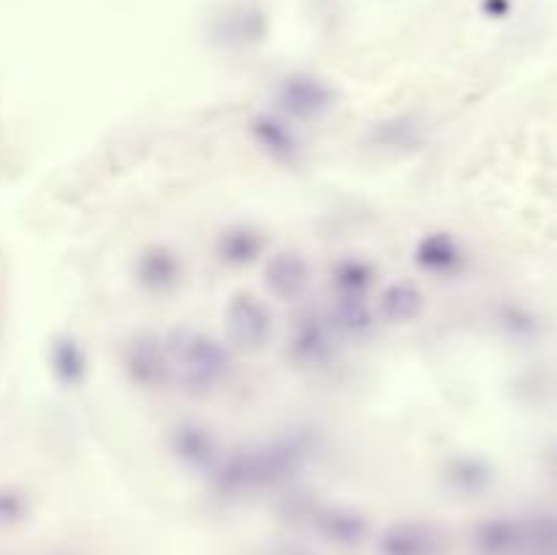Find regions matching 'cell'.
<instances>
[{"label": "cell", "mask_w": 557, "mask_h": 555, "mask_svg": "<svg viewBox=\"0 0 557 555\" xmlns=\"http://www.w3.org/2000/svg\"><path fill=\"white\" fill-rule=\"evenodd\" d=\"M370 283H373L370 264L348 259V262H340L335 267V289L337 297H343V300H362V294H367Z\"/></svg>", "instance_id": "18"}, {"label": "cell", "mask_w": 557, "mask_h": 555, "mask_svg": "<svg viewBox=\"0 0 557 555\" xmlns=\"http://www.w3.org/2000/svg\"><path fill=\"white\" fill-rule=\"evenodd\" d=\"M226 332H229V341L240 351H261L272 335L269 308L250 294L231 297L229 308H226Z\"/></svg>", "instance_id": "3"}, {"label": "cell", "mask_w": 557, "mask_h": 555, "mask_svg": "<svg viewBox=\"0 0 557 555\" xmlns=\"http://www.w3.org/2000/svg\"><path fill=\"white\" fill-rule=\"evenodd\" d=\"M169 444H172L174 458L180 460L183 466L191 468V471L212 474L215 468L221 466V444L202 425H180V428H174Z\"/></svg>", "instance_id": "8"}, {"label": "cell", "mask_w": 557, "mask_h": 555, "mask_svg": "<svg viewBox=\"0 0 557 555\" xmlns=\"http://www.w3.org/2000/svg\"><path fill=\"white\" fill-rule=\"evenodd\" d=\"M337 327L348 335H365L370 327H373V319L370 313L365 311L362 300H343L337 297V313H335Z\"/></svg>", "instance_id": "19"}, {"label": "cell", "mask_w": 557, "mask_h": 555, "mask_svg": "<svg viewBox=\"0 0 557 555\" xmlns=\"http://www.w3.org/2000/svg\"><path fill=\"white\" fill-rule=\"evenodd\" d=\"M310 528L329 545L337 547H359L370 534V523L362 512L340 504H313L302 512Z\"/></svg>", "instance_id": "4"}, {"label": "cell", "mask_w": 557, "mask_h": 555, "mask_svg": "<svg viewBox=\"0 0 557 555\" xmlns=\"http://www.w3.org/2000/svg\"><path fill=\"white\" fill-rule=\"evenodd\" d=\"M454 485L468 490V493H479L484 487L490 485V471L481 466V463H465V466L454 474Z\"/></svg>", "instance_id": "22"}, {"label": "cell", "mask_w": 557, "mask_h": 555, "mask_svg": "<svg viewBox=\"0 0 557 555\" xmlns=\"http://www.w3.org/2000/svg\"><path fill=\"white\" fill-rule=\"evenodd\" d=\"M261 251H264V234L248 226H234L218 240V254L226 264H250L253 259H259Z\"/></svg>", "instance_id": "15"}, {"label": "cell", "mask_w": 557, "mask_h": 555, "mask_svg": "<svg viewBox=\"0 0 557 555\" xmlns=\"http://www.w3.org/2000/svg\"><path fill=\"white\" fill-rule=\"evenodd\" d=\"M424 311V294L416 283L397 281L378 300V316L389 324H411Z\"/></svg>", "instance_id": "11"}, {"label": "cell", "mask_w": 557, "mask_h": 555, "mask_svg": "<svg viewBox=\"0 0 557 555\" xmlns=\"http://www.w3.org/2000/svg\"><path fill=\"white\" fill-rule=\"evenodd\" d=\"M250 131H253L256 142H259L275 161L291 164V161L299 156V145L297 139H294V131L275 115L253 117V120H250Z\"/></svg>", "instance_id": "12"}, {"label": "cell", "mask_w": 557, "mask_h": 555, "mask_svg": "<svg viewBox=\"0 0 557 555\" xmlns=\"http://www.w3.org/2000/svg\"><path fill=\"white\" fill-rule=\"evenodd\" d=\"M221 30L237 39H256L261 33V14L256 9H231L221 17Z\"/></svg>", "instance_id": "20"}, {"label": "cell", "mask_w": 557, "mask_h": 555, "mask_svg": "<svg viewBox=\"0 0 557 555\" xmlns=\"http://www.w3.org/2000/svg\"><path fill=\"white\" fill-rule=\"evenodd\" d=\"M164 346L169 354L172 379L180 381L185 390L210 392L221 387L229 376V351L207 332L180 327L166 335Z\"/></svg>", "instance_id": "2"}, {"label": "cell", "mask_w": 557, "mask_h": 555, "mask_svg": "<svg viewBox=\"0 0 557 555\" xmlns=\"http://www.w3.org/2000/svg\"><path fill=\"white\" fill-rule=\"evenodd\" d=\"M441 528L424 520H400L378 539V555H443Z\"/></svg>", "instance_id": "7"}, {"label": "cell", "mask_w": 557, "mask_h": 555, "mask_svg": "<svg viewBox=\"0 0 557 555\" xmlns=\"http://www.w3.org/2000/svg\"><path fill=\"white\" fill-rule=\"evenodd\" d=\"M465 262H468V256L452 234H427L416 248V264L427 273L441 275V278L460 275L465 270Z\"/></svg>", "instance_id": "10"}, {"label": "cell", "mask_w": 557, "mask_h": 555, "mask_svg": "<svg viewBox=\"0 0 557 555\" xmlns=\"http://www.w3.org/2000/svg\"><path fill=\"white\" fill-rule=\"evenodd\" d=\"M267 555H316V553H310L308 547H297V545H278V547H272Z\"/></svg>", "instance_id": "24"}, {"label": "cell", "mask_w": 557, "mask_h": 555, "mask_svg": "<svg viewBox=\"0 0 557 555\" xmlns=\"http://www.w3.org/2000/svg\"><path fill=\"white\" fill-rule=\"evenodd\" d=\"M514 555H557V515L519 517Z\"/></svg>", "instance_id": "13"}, {"label": "cell", "mask_w": 557, "mask_h": 555, "mask_svg": "<svg viewBox=\"0 0 557 555\" xmlns=\"http://www.w3.org/2000/svg\"><path fill=\"white\" fill-rule=\"evenodd\" d=\"M28 515V501L17 490L0 487V526H11L20 523L22 517Z\"/></svg>", "instance_id": "21"}, {"label": "cell", "mask_w": 557, "mask_h": 555, "mask_svg": "<svg viewBox=\"0 0 557 555\" xmlns=\"http://www.w3.org/2000/svg\"><path fill=\"white\" fill-rule=\"evenodd\" d=\"M278 104L286 115L299 117V120H313V117H321L332 109L335 90L313 74H294V77L280 82Z\"/></svg>", "instance_id": "5"}, {"label": "cell", "mask_w": 557, "mask_h": 555, "mask_svg": "<svg viewBox=\"0 0 557 555\" xmlns=\"http://www.w3.org/2000/svg\"><path fill=\"white\" fill-rule=\"evenodd\" d=\"M302 455H305L302 447L291 441L248 449V452L223 460L221 466L212 471V485L221 496L261 493L267 487H275L294 477V471L302 466Z\"/></svg>", "instance_id": "1"}, {"label": "cell", "mask_w": 557, "mask_h": 555, "mask_svg": "<svg viewBox=\"0 0 557 555\" xmlns=\"http://www.w3.org/2000/svg\"><path fill=\"white\" fill-rule=\"evenodd\" d=\"M180 278V262L172 251L153 248L139 259V281L145 283L150 292H166Z\"/></svg>", "instance_id": "14"}, {"label": "cell", "mask_w": 557, "mask_h": 555, "mask_svg": "<svg viewBox=\"0 0 557 555\" xmlns=\"http://www.w3.org/2000/svg\"><path fill=\"white\" fill-rule=\"evenodd\" d=\"M49 362H52V370H55V379L60 384H66V387H77L79 381L85 379V351L79 349L74 341H68V338L55 341Z\"/></svg>", "instance_id": "16"}, {"label": "cell", "mask_w": 557, "mask_h": 555, "mask_svg": "<svg viewBox=\"0 0 557 555\" xmlns=\"http://www.w3.org/2000/svg\"><path fill=\"white\" fill-rule=\"evenodd\" d=\"M125 370H128V379L139 387L161 390L166 381H172V368H169V354H166L164 341H158L155 335L134 338L125 349Z\"/></svg>", "instance_id": "6"}, {"label": "cell", "mask_w": 557, "mask_h": 555, "mask_svg": "<svg viewBox=\"0 0 557 555\" xmlns=\"http://www.w3.org/2000/svg\"><path fill=\"white\" fill-rule=\"evenodd\" d=\"M264 283L272 297L278 300H297L305 294L310 283V267L299 254H278L272 256L264 270Z\"/></svg>", "instance_id": "9"}, {"label": "cell", "mask_w": 557, "mask_h": 555, "mask_svg": "<svg viewBox=\"0 0 557 555\" xmlns=\"http://www.w3.org/2000/svg\"><path fill=\"white\" fill-rule=\"evenodd\" d=\"M481 6H484V11H487L490 17L500 20V17H506L511 11V0H484Z\"/></svg>", "instance_id": "23"}, {"label": "cell", "mask_w": 557, "mask_h": 555, "mask_svg": "<svg viewBox=\"0 0 557 555\" xmlns=\"http://www.w3.org/2000/svg\"><path fill=\"white\" fill-rule=\"evenodd\" d=\"M329 349H332V343H329L327 330L318 327V324H305V327L294 335V341H291V354H294V360L305 362V365L327 362Z\"/></svg>", "instance_id": "17"}]
</instances>
